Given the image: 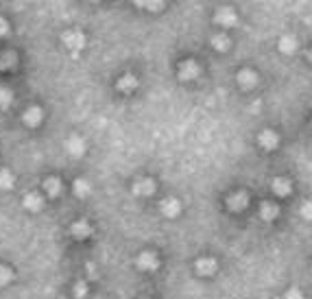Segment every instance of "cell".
I'll list each match as a JSON object with an SVG mask.
<instances>
[{
    "instance_id": "cell-28",
    "label": "cell",
    "mask_w": 312,
    "mask_h": 299,
    "mask_svg": "<svg viewBox=\"0 0 312 299\" xmlns=\"http://www.w3.org/2000/svg\"><path fill=\"white\" fill-rule=\"evenodd\" d=\"M301 216L306 218V221H312V201H306L301 205Z\"/></svg>"
},
{
    "instance_id": "cell-29",
    "label": "cell",
    "mask_w": 312,
    "mask_h": 299,
    "mask_svg": "<svg viewBox=\"0 0 312 299\" xmlns=\"http://www.w3.org/2000/svg\"><path fill=\"white\" fill-rule=\"evenodd\" d=\"M284 299H303V295H301V290L299 288H290L286 295H284Z\"/></svg>"
},
{
    "instance_id": "cell-6",
    "label": "cell",
    "mask_w": 312,
    "mask_h": 299,
    "mask_svg": "<svg viewBox=\"0 0 312 299\" xmlns=\"http://www.w3.org/2000/svg\"><path fill=\"white\" fill-rule=\"evenodd\" d=\"M258 144H260L262 149H267V151H273L277 144H280V138H277L275 131L267 129V131H262V134L258 136Z\"/></svg>"
},
{
    "instance_id": "cell-23",
    "label": "cell",
    "mask_w": 312,
    "mask_h": 299,
    "mask_svg": "<svg viewBox=\"0 0 312 299\" xmlns=\"http://www.w3.org/2000/svg\"><path fill=\"white\" fill-rule=\"evenodd\" d=\"M90 192H92V186L85 182V179H77L75 182V195L85 199V197H90Z\"/></svg>"
},
{
    "instance_id": "cell-12",
    "label": "cell",
    "mask_w": 312,
    "mask_h": 299,
    "mask_svg": "<svg viewBox=\"0 0 312 299\" xmlns=\"http://www.w3.org/2000/svg\"><path fill=\"white\" fill-rule=\"evenodd\" d=\"M236 81H238V85L240 88H254V85L258 83V72H254V70H240L236 75Z\"/></svg>"
},
{
    "instance_id": "cell-26",
    "label": "cell",
    "mask_w": 312,
    "mask_h": 299,
    "mask_svg": "<svg viewBox=\"0 0 312 299\" xmlns=\"http://www.w3.org/2000/svg\"><path fill=\"white\" fill-rule=\"evenodd\" d=\"M13 280V271L9 267H0V286H7Z\"/></svg>"
},
{
    "instance_id": "cell-22",
    "label": "cell",
    "mask_w": 312,
    "mask_h": 299,
    "mask_svg": "<svg viewBox=\"0 0 312 299\" xmlns=\"http://www.w3.org/2000/svg\"><path fill=\"white\" fill-rule=\"evenodd\" d=\"M212 46H214V50L225 52V50H229L231 42H229L227 35H214V37H212Z\"/></svg>"
},
{
    "instance_id": "cell-8",
    "label": "cell",
    "mask_w": 312,
    "mask_h": 299,
    "mask_svg": "<svg viewBox=\"0 0 312 299\" xmlns=\"http://www.w3.org/2000/svg\"><path fill=\"white\" fill-rule=\"evenodd\" d=\"M42 118H44V111L42 107H29L24 111V116H22V121L26 127H37L39 123H42Z\"/></svg>"
},
{
    "instance_id": "cell-20",
    "label": "cell",
    "mask_w": 312,
    "mask_h": 299,
    "mask_svg": "<svg viewBox=\"0 0 312 299\" xmlns=\"http://www.w3.org/2000/svg\"><path fill=\"white\" fill-rule=\"evenodd\" d=\"M16 52H11V50H7L0 55V70H11V68H16Z\"/></svg>"
},
{
    "instance_id": "cell-19",
    "label": "cell",
    "mask_w": 312,
    "mask_h": 299,
    "mask_svg": "<svg viewBox=\"0 0 312 299\" xmlns=\"http://www.w3.org/2000/svg\"><path fill=\"white\" fill-rule=\"evenodd\" d=\"M280 50L284 52V55H293V52L297 50V39L290 37V35H284L280 39Z\"/></svg>"
},
{
    "instance_id": "cell-30",
    "label": "cell",
    "mask_w": 312,
    "mask_h": 299,
    "mask_svg": "<svg viewBox=\"0 0 312 299\" xmlns=\"http://www.w3.org/2000/svg\"><path fill=\"white\" fill-rule=\"evenodd\" d=\"M7 33H9V22L5 18H0V37L7 35Z\"/></svg>"
},
{
    "instance_id": "cell-21",
    "label": "cell",
    "mask_w": 312,
    "mask_h": 299,
    "mask_svg": "<svg viewBox=\"0 0 312 299\" xmlns=\"http://www.w3.org/2000/svg\"><path fill=\"white\" fill-rule=\"evenodd\" d=\"M134 5L142 7V9H149V11H159L164 7L166 0H131Z\"/></svg>"
},
{
    "instance_id": "cell-4",
    "label": "cell",
    "mask_w": 312,
    "mask_h": 299,
    "mask_svg": "<svg viewBox=\"0 0 312 299\" xmlns=\"http://www.w3.org/2000/svg\"><path fill=\"white\" fill-rule=\"evenodd\" d=\"M197 77H199V66L192 59H185V62L179 64V79L181 81H192Z\"/></svg>"
},
{
    "instance_id": "cell-14",
    "label": "cell",
    "mask_w": 312,
    "mask_h": 299,
    "mask_svg": "<svg viewBox=\"0 0 312 299\" xmlns=\"http://www.w3.org/2000/svg\"><path fill=\"white\" fill-rule=\"evenodd\" d=\"M70 231H72V236H75V238L83 241V238H88V236L92 234V225H90L88 221H77V223L70 227Z\"/></svg>"
},
{
    "instance_id": "cell-27",
    "label": "cell",
    "mask_w": 312,
    "mask_h": 299,
    "mask_svg": "<svg viewBox=\"0 0 312 299\" xmlns=\"http://www.w3.org/2000/svg\"><path fill=\"white\" fill-rule=\"evenodd\" d=\"M85 295H88V286H85V282H79L75 286V297L77 299H83Z\"/></svg>"
},
{
    "instance_id": "cell-3",
    "label": "cell",
    "mask_w": 312,
    "mask_h": 299,
    "mask_svg": "<svg viewBox=\"0 0 312 299\" xmlns=\"http://www.w3.org/2000/svg\"><path fill=\"white\" fill-rule=\"evenodd\" d=\"M136 264H138V269H142V271H157L159 269V260H157V256L153 251H144V254H140Z\"/></svg>"
},
{
    "instance_id": "cell-9",
    "label": "cell",
    "mask_w": 312,
    "mask_h": 299,
    "mask_svg": "<svg viewBox=\"0 0 312 299\" xmlns=\"http://www.w3.org/2000/svg\"><path fill=\"white\" fill-rule=\"evenodd\" d=\"M159 210H162L164 216L175 218V216H179V212H181V203H179L177 199H164L162 205H159Z\"/></svg>"
},
{
    "instance_id": "cell-5",
    "label": "cell",
    "mask_w": 312,
    "mask_h": 299,
    "mask_svg": "<svg viewBox=\"0 0 312 299\" xmlns=\"http://www.w3.org/2000/svg\"><path fill=\"white\" fill-rule=\"evenodd\" d=\"M216 269H218V264L214 258H201V260L197 262V273L203 277H212L216 273Z\"/></svg>"
},
{
    "instance_id": "cell-15",
    "label": "cell",
    "mask_w": 312,
    "mask_h": 299,
    "mask_svg": "<svg viewBox=\"0 0 312 299\" xmlns=\"http://www.w3.org/2000/svg\"><path fill=\"white\" fill-rule=\"evenodd\" d=\"M277 214H280V208H277L275 203L264 201V203L260 205V216L264 218V221H275Z\"/></svg>"
},
{
    "instance_id": "cell-13",
    "label": "cell",
    "mask_w": 312,
    "mask_h": 299,
    "mask_svg": "<svg viewBox=\"0 0 312 299\" xmlns=\"http://www.w3.org/2000/svg\"><path fill=\"white\" fill-rule=\"evenodd\" d=\"M271 188H273V192L277 197H286V195H290V190H293V184H290L288 179H284V177H277V179H273Z\"/></svg>"
},
{
    "instance_id": "cell-2",
    "label": "cell",
    "mask_w": 312,
    "mask_h": 299,
    "mask_svg": "<svg viewBox=\"0 0 312 299\" xmlns=\"http://www.w3.org/2000/svg\"><path fill=\"white\" fill-rule=\"evenodd\" d=\"M214 22L221 24L223 29H229V26H236L238 24V16L234 13V9H229V7H223V9L216 11Z\"/></svg>"
},
{
    "instance_id": "cell-1",
    "label": "cell",
    "mask_w": 312,
    "mask_h": 299,
    "mask_svg": "<svg viewBox=\"0 0 312 299\" xmlns=\"http://www.w3.org/2000/svg\"><path fill=\"white\" fill-rule=\"evenodd\" d=\"M61 42H64V46H68L70 50H81L83 46H85V35L81 31H66L64 35H61Z\"/></svg>"
},
{
    "instance_id": "cell-10",
    "label": "cell",
    "mask_w": 312,
    "mask_h": 299,
    "mask_svg": "<svg viewBox=\"0 0 312 299\" xmlns=\"http://www.w3.org/2000/svg\"><path fill=\"white\" fill-rule=\"evenodd\" d=\"M247 205H249V197L244 195V192H238V195H231L227 199V208L231 212H242Z\"/></svg>"
},
{
    "instance_id": "cell-31",
    "label": "cell",
    "mask_w": 312,
    "mask_h": 299,
    "mask_svg": "<svg viewBox=\"0 0 312 299\" xmlns=\"http://www.w3.org/2000/svg\"><path fill=\"white\" fill-rule=\"evenodd\" d=\"M308 59H310V62H312V48L308 50Z\"/></svg>"
},
{
    "instance_id": "cell-17",
    "label": "cell",
    "mask_w": 312,
    "mask_h": 299,
    "mask_svg": "<svg viewBox=\"0 0 312 299\" xmlns=\"http://www.w3.org/2000/svg\"><path fill=\"white\" fill-rule=\"evenodd\" d=\"M44 190L48 197H57L59 192H61V182H59L57 177H48L44 179Z\"/></svg>"
},
{
    "instance_id": "cell-24",
    "label": "cell",
    "mask_w": 312,
    "mask_h": 299,
    "mask_svg": "<svg viewBox=\"0 0 312 299\" xmlns=\"http://www.w3.org/2000/svg\"><path fill=\"white\" fill-rule=\"evenodd\" d=\"M13 182H16V179H13L11 170H7V168L0 170V188H3V190H9L11 186H13Z\"/></svg>"
},
{
    "instance_id": "cell-16",
    "label": "cell",
    "mask_w": 312,
    "mask_h": 299,
    "mask_svg": "<svg viewBox=\"0 0 312 299\" xmlns=\"http://www.w3.org/2000/svg\"><path fill=\"white\" fill-rule=\"evenodd\" d=\"M42 205H44V199L39 197L37 192H29V195L24 197V208H26V210L37 212V210H42Z\"/></svg>"
},
{
    "instance_id": "cell-25",
    "label": "cell",
    "mask_w": 312,
    "mask_h": 299,
    "mask_svg": "<svg viewBox=\"0 0 312 299\" xmlns=\"http://www.w3.org/2000/svg\"><path fill=\"white\" fill-rule=\"evenodd\" d=\"M13 101V92L7 88H0V107H9Z\"/></svg>"
},
{
    "instance_id": "cell-18",
    "label": "cell",
    "mask_w": 312,
    "mask_h": 299,
    "mask_svg": "<svg viewBox=\"0 0 312 299\" xmlns=\"http://www.w3.org/2000/svg\"><path fill=\"white\" fill-rule=\"evenodd\" d=\"M116 88L120 90V92H134V90L138 88V79H136L134 75H124L120 81L116 83Z\"/></svg>"
},
{
    "instance_id": "cell-11",
    "label": "cell",
    "mask_w": 312,
    "mask_h": 299,
    "mask_svg": "<svg viewBox=\"0 0 312 299\" xmlns=\"http://www.w3.org/2000/svg\"><path fill=\"white\" fill-rule=\"evenodd\" d=\"M66 149L70 151V155L81 157L85 153V142L81 140V136H70L68 140H66Z\"/></svg>"
},
{
    "instance_id": "cell-7",
    "label": "cell",
    "mask_w": 312,
    "mask_h": 299,
    "mask_svg": "<svg viewBox=\"0 0 312 299\" xmlns=\"http://www.w3.org/2000/svg\"><path fill=\"white\" fill-rule=\"evenodd\" d=\"M134 195H138V197H151L155 192V182L153 179H140L138 184H134Z\"/></svg>"
}]
</instances>
